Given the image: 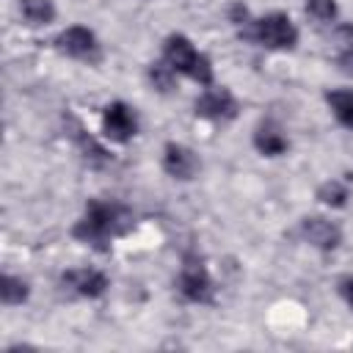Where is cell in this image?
Here are the masks:
<instances>
[{
  "mask_svg": "<svg viewBox=\"0 0 353 353\" xmlns=\"http://www.w3.org/2000/svg\"><path fill=\"white\" fill-rule=\"evenodd\" d=\"M135 226V212L124 201L88 199L80 221L72 226V237L97 251H108L110 240L127 234Z\"/></svg>",
  "mask_w": 353,
  "mask_h": 353,
  "instance_id": "obj_1",
  "label": "cell"
},
{
  "mask_svg": "<svg viewBox=\"0 0 353 353\" xmlns=\"http://www.w3.org/2000/svg\"><path fill=\"white\" fill-rule=\"evenodd\" d=\"M163 61L176 72L199 85H212V63L204 52L193 47V41L185 33H168L163 41Z\"/></svg>",
  "mask_w": 353,
  "mask_h": 353,
  "instance_id": "obj_2",
  "label": "cell"
},
{
  "mask_svg": "<svg viewBox=\"0 0 353 353\" xmlns=\"http://www.w3.org/2000/svg\"><path fill=\"white\" fill-rule=\"evenodd\" d=\"M240 36L248 41H256L259 47H268V50H295V44H298V28L281 11L265 14L259 19H248V25L240 30Z\"/></svg>",
  "mask_w": 353,
  "mask_h": 353,
  "instance_id": "obj_3",
  "label": "cell"
},
{
  "mask_svg": "<svg viewBox=\"0 0 353 353\" xmlns=\"http://www.w3.org/2000/svg\"><path fill=\"white\" fill-rule=\"evenodd\" d=\"M176 290L188 303H199V306H210L215 301V284L212 276L204 265V256L196 251H185L182 254V265H179V276H176Z\"/></svg>",
  "mask_w": 353,
  "mask_h": 353,
  "instance_id": "obj_4",
  "label": "cell"
},
{
  "mask_svg": "<svg viewBox=\"0 0 353 353\" xmlns=\"http://www.w3.org/2000/svg\"><path fill=\"white\" fill-rule=\"evenodd\" d=\"M55 50L72 61L97 66L102 61V44L97 39V33L85 25H69L55 36Z\"/></svg>",
  "mask_w": 353,
  "mask_h": 353,
  "instance_id": "obj_5",
  "label": "cell"
},
{
  "mask_svg": "<svg viewBox=\"0 0 353 353\" xmlns=\"http://www.w3.org/2000/svg\"><path fill=\"white\" fill-rule=\"evenodd\" d=\"M193 113L199 119L207 121H232L240 113V105L234 99V94L223 85H207V91H201L193 102Z\"/></svg>",
  "mask_w": 353,
  "mask_h": 353,
  "instance_id": "obj_6",
  "label": "cell"
},
{
  "mask_svg": "<svg viewBox=\"0 0 353 353\" xmlns=\"http://www.w3.org/2000/svg\"><path fill=\"white\" fill-rule=\"evenodd\" d=\"M102 135L110 141V143H127L138 135V116L135 110L116 99L110 105L102 108Z\"/></svg>",
  "mask_w": 353,
  "mask_h": 353,
  "instance_id": "obj_7",
  "label": "cell"
},
{
  "mask_svg": "<svg viewBox=\"0 0 353 353\" xmlns=\"http://www.w3.org/2000/svg\"><path fill=\"white\" fill-rule=\"evenodd\" d=\"M163 171L171 176V179H179V182H190L199 176L201 171V160L199 154L185 146V143H176V141H168L163 146Z\"/></svg>",
  "mask_w": 353,
  "mask_h": 353,
  "instance_id": "obj_8",
  "label": "cell"
},
{
  "mask_svg": "<svg viewBox=\"0 0 353 353\" xmlns=\"http://www.w3.org/2000/svg\"><path fill=\"white\" fill-rule=\"evenodd\" d=\"M63 121H66V132H69L72 143L77 146V152H80V157H83L85 165H91V168H105L108 163H113V154H110L94 135H88L85 127H83L72 113H66Z\"/></svg>",
  "mask_w": 353,
  "mask_h": 353,
  "instance_id": "obj_9",
  "label": "cell"
},
{
  "mask_svg": "<svg viewBox=\"0 0 353 353\" xmlns=\"http://www.w3.org/2000/svg\"><path fill=\"white\" fill-rule=\"evenodd\" d=\"M61 284L74 292L77 298H88V301H97L108 292L110 281L102 270L97 268H72V270H63L61 273Z\"/></svg>",
  "mask_w": 353,
  "mask_h": 353,
  "instance_id": "obj_10",
  "label": "cell"
},
{
  "mask_svg": "<svg viewBox=\"0 0 353 353\" xmlns=\"http://www.w3.org/2000/svg\"><path fill=\"white\" fill-rule=\"evenodd\" d=\"M298 234L317 251H334L342 243V229L323 215H306L298 226Z\"/></svg>",
  "mask_w": 353,
  "mask_h": 353,
  "instance_id": "obj_11",
  "label": "cell"
},
{
  "mask_svg": "<svg viewBox=\"0 0 353 353\" xmlns=\"http://www.w3.org/2000/svg\"><path fill=\"white\" fill-rule=\"evenodd\" d=\"M254 149L262 157H279L290 149V141H287V135L281 132V127L276 121H262L254 130Z\"/></svg>",
  "mask_w": 353,
  "mask_h": 353,
  "instance_id": "obj_12",
  "label": "cell"
},
{
  "mask_svg": "<svg viewBox=\"0 0 353 353\" xmlns=\"http://www.w3.org/2000/svg\"><path fill=\"white\" fill-rule=\"evenodd\" d=\"M325 105L331 108L334 119L342 127L353 130V88H331V91H325Z\"/></svg>",
  "mask_w": 353,
  "mask_h": 353,
  "instance_id": "obj_13",
  "label": "cell"
},
{
  "mask_svg": "<svg viewBox=\"0 0 353 353\" xmlns=\"http://www.w3.org/2000/svg\"><path fill=\"white\" fill-rule=\"evenodd\" d=\"M19 14L30 28H41L50 25L58 11L52 0H19Z\"/></svg>",
  "mask_w": 353,
  "mask_h": 353,
  "instance_id": "obj_14",
  "label": "cell"
},
{
  "mask_svg": "<svg viewBox=\"0 0 353 353\" xmlns=\"http://www.w3.org/2000/svg\"><path fill=\"white\" fill-rule=\"evenodd\" d=\"M30 298V284L14 273H3L0 279V301L3 306H19Z\"/></svg>",
  "mask_w": 353,
  "mask_h": 353,
  "instance_id": "obj_15",
  "label": "cell"
},
{
  "mask_svg": "<svg viewBox=\"0 0 353 353\" xmlns=\"http://www.w3.org/2000/svg\"><path fill=\"white\" fill-rule=\"evenodd\" d=\"M347 199H350V193L339 179H328L317 188V201H323L325 207H345Z\"/></svg>",
  "mask_w": 353,
  "mask_h": 353,
  "instance_id": "obj_16",
  "label": "cell"
},
{
  "mask_svg": "<svg viewBox=\"0 0 353 353\" xmlns=\"http://www.w3.org/2000/svg\"><path fill=\"white\" fill-rule=\"evenodd\" d=\"M149 80H152V85H154L157 91L168 94V91H174V85H176V72H174L165 61H157V63L149 66Z\"/></svg>",
  "mask_w": 353,
  "mask_h": 353,
  "instance_id": "obj_17",
  "label": "cell"
},
{
  "mask_svg": "<svg viewBox=\"0 0 353 353\" xmlns=\"http://www.w3.org/2000/svg\"><path fill=\"white\" fill-rule=\"evenodd\" d=\"M306 14L314 17L317 22H334L339 8L334 0H306Z\"/></svg>",
  "mask_w": 353,
  "mask_h": 353,
  "instance_id": "obj_18",
  "label": "cell"
},
{
  "mask_svg": "<svg viewBox=\"0 0 353 353\" xmlns=\"http://www.w3.org/2000/svg\"><path fill=\"white\" fill-rule=\"evenodd\" d=\"M336 290H339V295H342V301L353 309V276H345V279H339V284H336Z\"/></svg>",
  "mask_w": 353,
  "mask_h": 353,
  "instance_id": "obj_19",
  "label": "cell"
}]
</instances>
